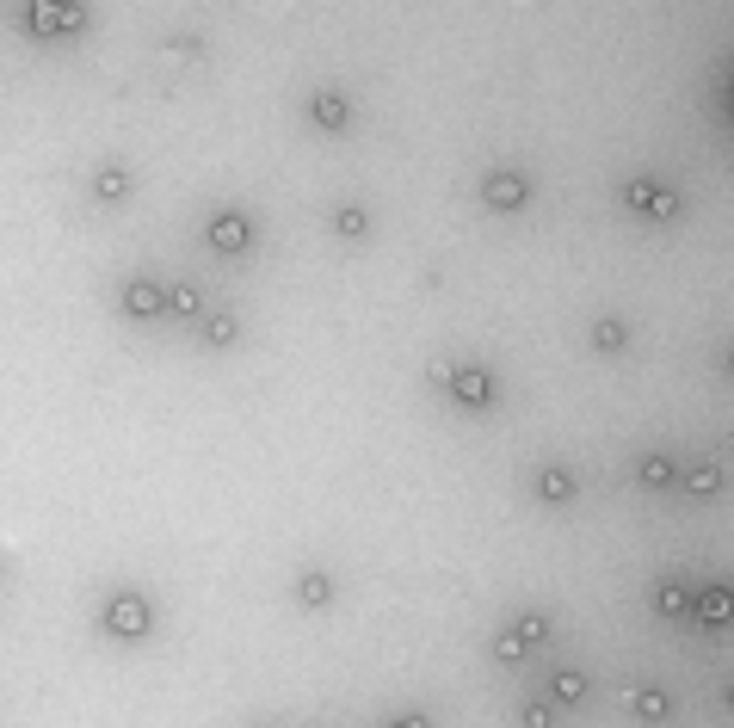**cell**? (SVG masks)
I'll list each match as a JSON object with an SVG mask.
<instances>
[{"label":"cell","mask_w":734,"mask_h":728,"mask_svg":"<svg viewBox=\"0 0 734 728\" xmlns=\"http://www.w3.org/2000/svg\"><path fill=\"white\" fill-rule=\"evenodd\" d=\"M99 624H105V636H118V642H142L155 630V611H149L142 593H112L105 611H99Z\"/></svg>","instance_id":"cell-1"},{"label":"cell","mask_w":734,"mask_h":728,"mask_svg":"<svg viewBox=\"0 0 734 728\" xmlns=\"http://www.w3.org/2000/svg\"><path fill=\"white\" fill-rule=\"evenodd\" d=\"M438 383H445L451 389V402L457 408H469V414H488L494 408V377L482 371V364H445V371H438Z\"/></svg>","instance_id":"cell-2"},{"label":"cell","mask_w":734,"mask_h":728,"mask_svg":"<svg viewBox=\"0 0 734 728\" xmlns=\"http://www.w3.org/2000/svg\"><path fill=\"white\" fill-rule=\"evenodd\" d=\"M623 204L642 210L648 223H679L685 216V198L673 186H660V179H623Z\"/></svg>","instance_id":"cell-3"},{"label":"cell","mask_w":734,"mask_h":728,"mask_svg":"<svg viewBox=\"0 0 734 728\" xmlns=\"http://www.w3.org/2000/svg\"><path fill=\"white\" fill-rule=\"evenodd\" d=\"M309 124L327 130V136H346V130H352V99H346V87H315V93H309Z\"/></svg>","instance_id":"cell-4"},{"label":"cell","mask_w":734,"mask_h":728,"mask_svg":"<svg viewBox=\"0 0 734 728\" xmlns=\"http://www.w3.org/2000/svg\"><path fill=\"white\" fill-rule=\"evenodd\" d=\"M482 204H488V210H525V204H531V179L512 173V167L488 173V179H482Z\"/></svg>","instance_id":"cell-5"},{"label":"cell","mask_w":734,"mask_h":728,"mask_svg":"<svg viewBox=\"0 0 734 728\" xmlns=\"http://www.w3.org/2000/svg\"><path fill=\"white\" fill-rule=\"evenodd\" d=\"M204 235H210V247H216V253H229V260H235V253H247V247H253V223H247L241 210H216Z\"/></svg>","instance_id":"cell-6"},{"label":"cell","mask_w":734,"mask_h":728,"mask_svg":"<svg viewBox=\"0 0 734 728\" xmlns=\"http://www.w3.org/2000/svg\"><path fill=\"white\" fill-rule=\"evenodd\" d=\"M124 315H130V321H161V315H167V284L130 278V284H124Z\"/></svg>","instance_id":"cell-7"},{"label":"cell","mask_w":734,"mask_h":728,"mask_svg":"<svg viewBox=\"0 0 734 728\" xmlns=\"http://www.w3.org/2000/svg\"><path fill=\"white\" fill-rule=\"evenodd\" d=\"M691 617H697V630H728V617H734V593H728V580H710V587L691 599Z\"/></svg>","instance_id":"cell-8"},{"label":"cell","mask_w":734,"mask_h":728,"mask_svg":"<svg viewBox=\"0 0 734 728\" xmlns=\"http://www.w3.org/2000/svg\"><path fill=\"white\" fill-rule=\"evenodd\" d=\"M130 192H136V173H130L124 161H105V167L93 173V198H99L105 210H118V204H130Z\"/></svg>","instance_id":"cell-9"},{"label":"cell","mask_w":734,"mask_h":728,"mask_svg":"<svg viewBox=\"0 0 734 728\" xmlns=\"http://www.w3.org/2000/svg\"><path fill=\"white\" fill-rule=\"evenodd\" d=\"M531 488H537V500H543V506H568V500L580 494V482H574V469H568V463H543Z\"/></svg>","instance_id":"cell-10"},{"label":"cell","mask_w":734,"mask_h":728,"mask_svg":"<svg viewBox=\"0 0 734 728\" xmlns=\"http://www.w3.org/2000/svg\"><path fill=\"white\" fill-rule=\"evenodd\" d=\"M290 593H297V605H303V611H327V605L340 599V580H334V574H321V568H309V574H297V587H290Z\"/></svg>","instance_id":"cell-11"},{"label":"cell","mask_w":734,"mask_h":728,"mask_svg":"<svg viewBox=\"0 0 734 728\" xmlns=\"http://www.w3.org/2000/svg\"><path fill=\"white\" fill-rule=\"evenodd\" d=\"M630 710H636V722H648V728L673 722V698H667L660 685H636V691H630Z\"/></svg>","instance_id":"cell-12"},{"label":"cell","mask_w":734,"mask_h":728,"mask_svg":"<svg viewBox=\"0 0 734 728\" xmlns=\"http://www.w3.org/2000/svg\"><path fill=\"white\" fill-rule=\"evenodd\" d=\"M648 605H654V617H685L691 611V593H685V580H654V593H648Z\"/></svg>","instance_id":"cell-13"},{"label":"cell","mask_w":734,"mask_h":728,"mask_svg":"<svg viewBox=\"0 0 734 728\" xmlns=\"http://www.w3.org/2000/svg\"><path fill=\"white\" fill-rule=\"evenodd\" d=\"M636 482H642V488H673V482H679V469H673V457H667V451H648V457L636 463Z\"/></svg>","instance_id":"cell-14"},{"label":"cell","mask_w":734,"mask_h":728,"mask_svg":"<svg viewBox=\"0 0 734 728\" xmlns=\"http://www.w3.org/2000/svg\"><path fill=\"white\" fill-rule=\"evenodd\" d=\"M334 235L340 241H364V235H371V210H364V204H340L334 210Z\"/></svg>","instance_id":"cell-15"},{"label":"cell","mask_w":734,"mask_h":728,"mask_svg":"<svg viewBox=\"0 0 734 728\" xmlns=\"http://www.w3.org/2000/svg\"><path fill=\"white\" fill-rule=\"evenodd\" d=\"M630 346V327H623L617 315H599L593 321V352H623Z\"/></svg>","instance_id":"cell-16"},{"label":"cell","mask_w":734,"mask_h":728,"mask_svg":"<svg viewBox=\"0 0 734 728\" xmlns=\"http://www.w3.org/2000/svg\"><path fill=\"white\" fill-rule=\"evenodd\" d=\"M167 315H179V321L204 315V290H198V284H173V290H167Z\"/></svg>","instance_id":"cell-17"},{"label":"cell","mask_w":734,"mask_h":728,"mask_svg":"<svg viewBox=\"0 0 734 728\" xmlns=\"http://www.w3.org/2000/svg\"><path fill=\"white\" fill-rule=\"evenodd\" d=\"M586 691H593L586 673H556V679H549V698H556V704H586Z\"/></svg>","instance_id":"cell-18"},{"label":"cell","mask_w":734,"mask_h":728,"mask_svg":"<svg viewBox=\"0 0 734 728\" xmlns=\"http://www.w3.org/2000/svg\"><path fill=\"white\" fill-rule=\"evenodd\" d=\"M25 19H31V31H75L81 25V13H68V7H31Z\"/></svg>","instance_id":"cell-19"},{"label":"cell","mask_w":734,"mask_h":728,"mask_svg":"<svg viewBox=\"0 0 734 728\" xmlns=\"http://www.w3.org/2000/svg\"><path fill=\"white\" fill-rule=\"evenodd\" d=\"M235 334H241V327H235V315H204V346H210V352L235 346Z\"/></svg>","instance_id":"cell-20"},{"label":"cell","mask_w":734,"mask_h":728,"mask_svg":"<svg viewBox=\"0 0 734 728\" xmlns=\"http://www.w3.org/2000/svg\"><path fill=\"white\" fill-rule=\"evenodd\" d=\"M525 654H531V642H525L519 630H500V636H494V661H500V667H519Z\"/></svg>","instance_id":"cell-21"},{"label":"cell","mask_w":734,"mask_h":728,"mask_svg":"<svg viewBox=\"0 0 734 728\" xmlns=\"http://www.w3.org/2000/svg\"><path fill=\"white\" fill-rule=\"evenodd\" d=\"M685 488H691V494H722V469H716V463H697L691 476H685Z\"/></svg>","instance_id":"cell-22"},{"label":"cell","mask_w":734,"mask_h":728,"mask_svg":"<svg viewBox=\"0 0 734 728\" xmlns=\"http://www.w3.org/2000/svg\"><path fill=\"white\" fill-rule=\"evenodd\" d=\"M512 630H519V636H525L531 648H543V642H549V617H543V611H525V617H519V624H512Z\"/></svg>","instance_id":"cell-23"},{"label":"cell","mask_w":734,"mask_h":728,"mask_svg":"<svg viewBox=\"0 0 734 728\" xmlns=\"http://www.w3.org/2000/svg\"><path fill=\"white\" fill-rule=\"evenodd\" d=\"M525 728H556V704H525Z\"/></svg>","instance_id":"cell-24"},{"label":"cell","mask_w":734,"mask_h":728,"mask_svg":"<svg viewBox=\"0 0 734 728\" xmlns=\"http://www.w3.org/2000/svg\"><path fill=\"white\" fill-rule=\"evenodd\" d=\"M389 728H432V722H426V716H395Z\"/></svg>","instance_id":"cell-25"},{"label":"cell","mask_w":734,"mask_h":728,"mask_svg":"<svg viewBox=\"0 0 734 728\" xmlns=\"http://www.w3.org/2000/svg\"><path fill=\"white\" fill-rule=\"evenodd\" d=\"M253 728H272V722H253Z\"/></svg>","instance_id":"cell-26"}]
</instances>
